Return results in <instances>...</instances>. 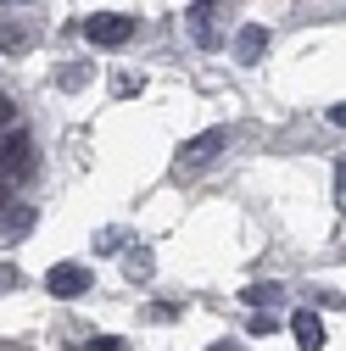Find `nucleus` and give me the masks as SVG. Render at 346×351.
Wrapping results in <instances>:
<instances>
[{
    "label": "nucleus",
    "mask_w": 346,
    "mask_h": 351,
    "mask_svg": "<svg viewBox=\"0 0 346 351\" xmlns=\"http://www.w3.org/2000/svg\"><path fill=\"white\" fill-rule=\"evenodd\" d=\"M0 51H28V34H17V28H0Z\"/></svg>",
    "instance_id": "9d476101"
},
{
    "label": "nucleus",
    "mask_w": 346,
    "mask_h": 351,
    "mask_svg": "<svg viewBox=\"0 0 346 351\" xmlns=\"http://www.w3.org/2000/svg\"><path fill=\"white\" fill-rule=\"evenodd\" d=\"M84 39H90V45H101V51H117V45H128V39H135V23L117 17V12H95L90 23H84Z\"/></svg>",
    "instance_id": "f03ea898"
},
{
    "label": "nucleus",
    "mask_w": 346,
    "mask_h": 351,
    "mask_svg": "<svg viewBox=\"0 0 346 351\" xmlns=\"http://www.w3.org/2000/svg\"><path fill=\"white\" fill-rule=\"evenodd\" d=\"M123 240H128V234H123V229H101V251H117V245H123Z\"/></svg>",
    "instance_id": "ddd939ff"
},
{
    "label": "nucleus",
    "mask_w": 346,
    "mask_h": 351,
    "mask_svg": "<svg viewBox=\"0 0 346 351\" xmlns=\"http://www.w3.org/2000/svg\"><path fill=\"white\" fill-rule=\"evenodd\" d=\"M251 335H274V313H257L251 318Z\"/></svg>",
    "instance_id": "2eb2a0df"
},
{
    "label": "nucleus",
    "mask_w": 346,
    "mask_h": 351,
    "mask_svg": "<svg viewBox=\"0 0 346 351\" xmlns=\"http://www.w3.org/2000/svg\"><path fill=\"white\" fill-rule=\"evenodd\" d=\"M196 6H212V0H196Z\"/></svg>",
    "instance_id": "6ab92c4d"
},
{
    "label": "nucleus",
    "mask_w": 346,
    "mask_h": 351,
    "mask_svg": "<svg viewBox=\"0 0 346 351\" xmlns=\"http://www.w3.org/2000/svg\"><path fill=\"white\" fill-rule=\"evenodd\" d=\"M84 351H128V340H117V335H101V340H90Z\"/></svg>",
    "instance_id": "f8f14e48"
},
{
    "label": "nucleus",
    "mask_w": 346,
    "mask_h": 351,
    "mask_svg": "<svg viewBox=\"0 0 346 351\" xmlns=\"http://www.w3.org/2000/svg\"><path fill=\"white\" fill-rule=\"evenodd\" d=\"M290 335H296V346H301V351H324V324H319L313 306L290 313Z\"/></svg>",
    "instance_id": "39448f33"
},
{
    "label": "nucleus",
    "mask_w": 346,
    "mask_h": 351,
    "mask_svg": "<svg viewBox=\"0 0 346 351\" xmlns=\"http://www.w3.org/2000/svg\"><path fill=\"white\" fill-rule=\"evenodd\" d=\"M263 51H268V28H263V23H251V28H240V39H235V56H240V62L251 67V62L263 56Z\"/></svg>",
    "instance_id": "423d86ee"
},
{
    "label": "nucleus",
    "mask_w": 346,
    "mask_h": 351,
    "mask_svg": "<svg viewBox=\"0 0 346 351\" xmlns=\"http://www.w3.org/2000/svg\"><path fill=\"white\" fill-rule=\"evenodd\" d=\"M6 195H12V184H6V179H0V206H6Z\"/></svg>",
    "instance_id": "a211bd4d"
},
{
    "label": "nucleus",
    "mask_w": 346,
    "mask_h": 351,
    "mask_svg": "<svg viewBox=\"0 0 346 351\" xmlns=\"http://www.w3.org/2000/svg\"><path fill=\"white\" fill-rule=\"evenodd\" d=\"M45 290L56 301H78L84 290H90V268H78V262H56V268L45 274Z\"/></svg>",
    "instance_id": "20e7f679"
},
{
    "label": "nucleus",
    "mask_w": 346,
    "mask_h": 351,
    "mask_svg": "<svg viewBox=\"0 0 346 351\" xmlns=\"http://www.w3.org/2000/svg\"><path fill=\"white\" fill-rule=\"evenodd\" d=\"M17 6H23V0H17Z\"/></svg>",
    "instance_id": "aec40b11"
},
{
    "label": "nucleus",
    "mask_w": 346,
    "mask_h": 351,
    "mask_svg": "<svg viewBox=\"0 0 346 351\" xmlns=\"http://www.w3.org/2000/svg\"><path fill=\"white\" fill-rule=\"evenodd\" d=\"M123 274H128V279H151V274H157V256L135 240V251H123Z\"/></svg>",
    "instance_id": "0eeeda50"
},
{
    "label": "nucleus",
    "mask_w": 346,
    "mask_h": 351,
    "mask_svg": "<svg viewBox=\"0 0 346 351\" xmlns=\"http://www.w3.org/2000/svg\"><path fill=\"white\" fill-rule=\"evenodd\" d=\"M224 145H229V128H207V134L179 145V167H207L212 156H224Z\"/></svg>",
    "instance_id": "7ed1b4c3"
},
{
    "label": "nucleus",
    "mask_w": 346,
    "mask_h": 351,
    "mask_svg": "<svg viewBox=\"0 0 346 351\" xmlns=\"http://www.w3.org/2000/svg\"><path fill=\"white\" fill-rule=\"evenodd\" d=\"M207 351H240V346L235 340H218V346H207Z\"/></svg>",
    "instance_id": "f3484780"
},
{
    "label": "nucleus",
    "mask_w": 346,
    "mask_h": 351,
    "mask_svg": "<svg viewBox=\"0 0 346 351\" xmlns=\"http://www.w3.org/2000/svg\"><path fill=\"white\" fill-rule=\"evenodd\" d=\"M12 123H17V101H12L6 90H0V134H6V128H12Z\"/></svg>",
    "instance_id": "9b49d317"
},
{
    "label": "nucleus",
    "mask_w": 346,
    "mask_h": 351,
    "mask_svg": "<svg viewBox=\"0 0 346 351\" xmlns=\"http://www.w3.org/2000/svg\"><path fill=\"white\" fill-rule=\"evenodd\" d=\"M17 279H23V274H17L12 262H6V268H0V295H6V290H17Z\"/></svg>",
    "instance_id": "4468645a"
},
{
    "label": "nucleus",
    "mask_w": 346,
    "mask_h": 351,
    "mask_svg": "<svg viewBox=\"0 0 346 351\" xmlns=\"http://www.w3.org/2000/svg\"><path fill=\"white\" fill-rule=\"evenodd\" d=\"M34 229V206H12L6 212V234H28Z\"/></svg>",
    "instance_id": "1a4fd4ad"
},
{
    "label": "nucleus",
    "mask_w": 346,
    "mask_h": 351,
    "mask_svg": "<svg viewBox=\"0 0 346 351\" xmlns=\"http://www.w3.org/2000/svg\"><path fill=\"white\" fill-rule=\"evenodd\" d=\"M240 295H246L251 306H279V301H285V290H279V285H251V290H240Z\"/></svg>",
    "instance_id": "6e6552de"
},
{
    "label": "nucleus",
    "mask_w": 346,
    "mask_h": 351,
    "mask_svg": "<svg viewBox=\"0 0 346 351\" xmlns=\"http://www.w3.org/2000/svg\"><path fill=\"white\" fill-rule=\"evenodd\" d=\"M0 179H6V184L34 179V140L23 134V128H12V134L0 140Z\"/></svg>",
    "instance_id": "f257e3e1"
},
{
    "label": "nucleus",
    "mask_w": 346,
    "mask_h": 351,
    "mask_svg": "<svg viewBox=\"0 0 346 351\" xmlns=\"http://www.w3.org/2000/svg\"><path fill=\"white\" fill-rule=\"evenodd\" d=\"M330 123H335V128H346V101H341V106H330Z\"/></svg>",
    "instance_id": "dca6fc26"
}]
</instances>
